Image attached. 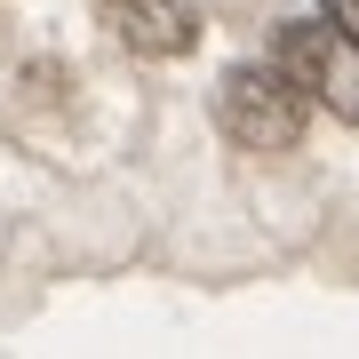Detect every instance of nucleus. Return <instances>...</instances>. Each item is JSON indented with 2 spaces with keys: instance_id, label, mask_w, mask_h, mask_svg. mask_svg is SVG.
<instances>
[{
  "instance_id": "1",
  "label": "nucleus",
  "mask_w": 359,
  "mask_h": 359,
  "mask_svg": "<svg viewBox=\"0 0 359 359\" xmlns=\"http://www.w3.org/2000/svg\"><path fill=\"white\" fill-rule=\"evenodd\" d=\"M304 88L280 72V65H231L224 88H216V120L231 144H248V152H287V144H304Z\"/></svg>"
},
{
  "instance_id": "2",
  "label": "nucleus",
  "mask_w": 359,
  "mask_h": 359,
  "mask_svg": "<svg viewBox=\"0 0 359 359\" xmlns=\"http://www.w3.org/2000/svg\"><path fill=\"white\" fill-rule=\"evenodd\" d=\"M271 56L304 88V104H327L335 120H359V40L351 32H335L327 16H295V25L271 32Z\"/></svg>"
},
{
  "instance_id": "3",
  "label": "nucleus",
  "mask_w": 359,
  "mask_h": 359,
  "mask_svg": "<svg viewBox=\"0 0 359 359\" xmlns=\"http://www.w3.org/2000/svg\"><path fill=\"white\" fill-rule=\"evenodd\" d=\"M104 16H112V32L136 56H184L200 40V8L192 0H104Z\"/></svg>"
},
{
  "instance_id": "4",
  "label": "nucleus",
  "mask_w": 359,
  "mask_h": 359,
  "mask_svg": "<svg viewBox=\"0 0 359 359\" xmlns=\"http://www.w3.org/2000/svg\"><path fill=\"white\" fill-rule=\"evenodd\" d=\"M320 16H327L335 32H351V40H359V0H320Z\"/></svg>"
}]
</instances>
